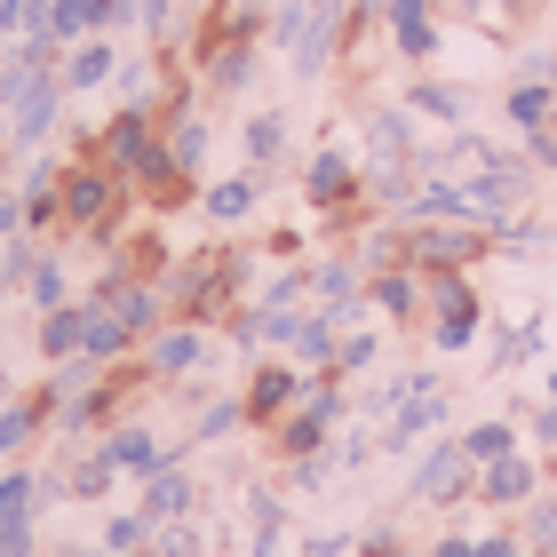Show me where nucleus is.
<instances>
[{
  "instance_id": "1",
  "label": "nucleus",
  "mask_w": 557,
  "mask_h": 557,
  "mask_svg": "<svg viewBox=\"0 0 557 557\" xmlns=\"http://www.w3.org/2000/svg\"><path fill=\"white\" fill-rule=\"evenodd\" d=\"M57 215H64V232L112 239L120 215H128V175H120L112 160H72L57 175Z\"/></svg>"
},
{
  "instance_id": "21",
  "label": "nucleus",
  "mask_w": 557,
  "mask_h": 557,
  "mask_svg": "<svg viewBox=\"0 0 557 557\" xmlns=\"http://www.w3.org/2000/svg\"><path fill=\"white\" fill-rule=\"evenodd\" d=\"M430 557H478V542H470V534H446V542L430 549Z\"/></svg>"
},
{
  "instance_id": "18",
  "label": "nucleus",
  "mask_w": 557,
  "mask_h": 557,
  "mask_svg": "<svg viewBox=\"0 0 557 557\" xmlns=\"http://www.w3.org/2000/svg\"><path fill=\"white\" fill-rule=\"evenodd\" d=\"M478 557H525L518 534H478Z\"/></svg>"
},
{
  "instance_id": "16",
  "label": "nucleus",
  "mask_w": 557,
  "mask_h": 557,
  "mask_svg": "<svg viewBox=\"0 0 557 557\" xmlns=\"http://www.w3.org/2000/svg\"><path fill=\"white\" fill-rule=\"evenodd\" d=\"M414 104L438 112V120H462V96H454V88H414Z\"/></svg>"
},
{
  "instance_id": "7",
  "label": "nucleus",
  "mask_w": 557,
  "mask_h": 557,
  "mask_svg": "<svg viewBox=\"0 0 557 557\" xmlns=\"http://www.w3.org/2000/svg\"><path fill=\"white\" fill-rule=\"evenodd\" d=\"M81 343H88V302H57L40 326V350L48 359H81Z\"/></svg>"
},
{
  "instance_id": "8",
  "label": "nucleus",
  "mask_w": 557,
  "mask_h": 557,
  "mask_svg": "<svg viewBox=\"0 0 557 557\" xmlns=\"http://www.w3.org/2000/svg\"><path fill=\"white\" fill-rule=\"evenodd\" d=\"M24 502H33V478H9L0 486V557H24V542H33V525H24Z\"/></svg>"
},
{
  "instance_id": "12",
  "label": "nucleus",
  "mask_w": 557,
  "mask_h": 557,
  "mask_svg": "<svg viewBox=\"0 0 557 557\" xmlns=\"http://www.w3.org/2000/svg\"><path fill=\"white\" fill-rule=\"evenodd\" d=\"M104 454H112V470H144V478H151V470H160V462H168V454H160V446H151V438H144V430H112V446H104Z\"/></svg>"
},
{
  "instance_id": "10",
  "label": "nucleus",
  "mask_w": 557,
  "mask_h": 557,
  "mask_svg": "<svg viewBox=\"0 0 557 557\" xmlns=\"http://www.w3.org/2000/svg\"><path fill=\"white\" fill-rule=\"evenodd\" d=\"M462 454H470V470H486V462H502V454H518V422H478V430H462Z\"/></svg>"
},
{
  "instance_id": "9",
  "label": "nucleus",
  "mask_w": 557,
  "mask_h": 557,
  "mask_svg": "<svg viewBox=\"0 0 557 557\" xmlns=\"http://www.w3.org/2000/svg\"><path fill=\"white\" fill-rule=\"evenodd\" d=\"M518 542H525V557H557V502L549 494H534L518 510Z\"/></svg>"
},
{
  "instance_id": "11",
  "label": "nucleus",
  "mask_w": 557,
  "mask_h": 557,
  "mask_svg": "<svg viewBox=\"0 0 557 557\" xmlns=\"http://www.w3.org/2000/svg\"><path fill=\"white\" fill-rule=\"evenodd\" d=\"M191 510V478H175L168 462L151 470V494H144V518H184Z\"/></svg>"
},
{
  "instance_id": "17",
  "label": "nucleus",
  "mask_w": 557,
  "mask_h": 557,
  "mask_svg": "<svg viewBox=\"0 0 557 557\" xmlns=\"http://www.w3.org/2000/svg\"><path fill=\"white\" fill-rule=\"evenodd\" d=\"M104 72H112V57H104V48H81V57H72V81H104Z\"/></svg>"
},
{
  "instance_id": "20",
  "label": "nucleus",
  "mask_w": 557,
  "mask_h": 557,
  "mask_svg": "<svg viewBox=\"0 0 557 557\" xmlns=\"http://www.w3.org/2000/svg\"><path fill=\"white\" fill-rule=\"evenodd\" d=\"M247 151H256V160H271V151H278V120H256V136H247Z\"/></svg>"
},
{
  "instance_id": "15",
  "label": "nucleus",
  "mask_w": 557,
  "mask_h": 557,
  "mask_svg": "<svg viewBox=\"0 0 557 557\" xmlns=\"http://www.w3.org/2000/svg\"><path fill=\"white\" fill-rule=\"evenodd\" d=\"M33 302H48V311L64 302V271L57 263H33Z\"/></svg>"
},
{
  "instance_id": "23",
  "label": "nucleus",
  "mask_w": 557,
  "mask_h": 557,
  "mask_svg": "<svg viewBox=\"0 0 557 557\" xmlns=\"http://www.w3.org/2000/svg\"><path fill=\"white\" fill-rule=\"evenodd\" d=\"M549 407H557V374H549Z\"/></svg>"
},
{
  "instance_id": "22",
  "label": "nucleus",
  "mask_w": 557,
  "mask_h": 557,
  "mask_svg": "<svg viewBox=\"0 0 557 557\" xmlns=\"http://www.w3.org/2000/svg\"><path fill=\"white\" fill-rule=\"evenodd\" d=\"M9 223H16V199H0V232H9Z\"/></svg>"
},
{
  "instance_id": "3",
  "label": "nucleus",
  "mask_w": 557,
  "mask_h": 557,
  "mask_svg": "<svg viewBox=\"0 0 557 557\" xmlns=\"http://www.w3.org/2000/svg\"><path fill=\"white\" fill-rule=\"evenodd\" d=\"M367 302H374L383 319L414 326V319L430 311V271H422V263H391V271H374V278H367Z\"/></svg>"
},
{
  "instance_id": "13",
  "label": "nucleus",
  "mask_w": 557,
  "mask_h": 557,
  "mask_svg": "<svg viewBox=\"0 0 557 557\" xmlns=\"http://www.w3.org/2000/svg\"><path fill=\"white\" fill-rule=\"evenodd\" d=\"M208 215H215V223H239V215H256V175H239V184H215Z\"/></svg>"
},
{
  "instance_id": "2",
  "label": "nucleus",
  "mask_w": 557,
  "mask_h": 557,
  "mask_svg": "<svg viewBox=\"0 0 557 557\" xmlns=\"http://www.w3.org/2000/svg\"><path fill=\"white\" fill-rule=\"evenodd\" d=\"M302 391H311V374H295V367H278V359H263L256 374H247L239 407H247V422H256V430H271L278 414H295V407H302Z\"/></svg>"
},
{
  "instance_id": "6",
  "label": "nucleus",
  "mask_w": 557,
  "mask_h": 557,
  "mask_svg": "<svg viewBox=\"0 0 557 557\" xmlns=\"http://www.w3.org/2000/svg\"><path fill=\"white\" fill-rule=\"evenodd\" d=\"M199 367V326L191 319H168L160 335H144V374L151 383H175V374Z\"/></svg>"
},
{
  "instance_id": "14",
  "label": "nucleus",
  "mask_w": 557,
  "mask_h": 557,
  "mask_svg": "<svg viewBox=\"0 0 557 557\" xmlns=\"http://www.w3.org/2000/svg\"><path fill=\"white\" fill-rule=\"evenodd\" d=\"M48 414V398H33V407H9V414H0V454H16L24 438H33V422Z\"/></svg>"
},
{
  "instance_id": "5",
  "label": "nucleus",
  "mask_w": 557,
  "mask_h": 557,
  "mask_svg": "<svg viewBox=\"0 0 557 557\" xmlns=\"http://www.w3.org/2000/svg\"><path fill=\"white\" fill-rule=\"evenodd\" d=\"M534 494H542V470L525 462V454H502V462L478 470V502H486V510H525Z\"/></svg>"
},
{
  "instance_id": "19",
  "label": "nucleus",
  "mask_w": 557,
  "mask_h": 557,
  "mask_svg": "<svg viewBox=\"0 0 557 557\" xmlns=\"http://www.w3.org/2000/svg\"><path fill=\"white\" fill-rule=\"evenodd\" d=\"M525 144H534V160L557 175V120H549V128H534V136H525Z\"/></svg>"
},
{
  "instance_id": "4",
  "label": "nucleus",
  "mask_w": 557,
  "mask_h": 557,
  "mask_svg": "<svg viewBox=\"0 0 557 557\" xmlns=\"http://www.w3.org/2000/svg\"><path fill=\"white\" fill-rule=\"evenodd\" d=\"M414 494H422V502H470V494H478V470H470L462 438H446V446H430V454H422Z\"/></svg>"
}]
</instances>
